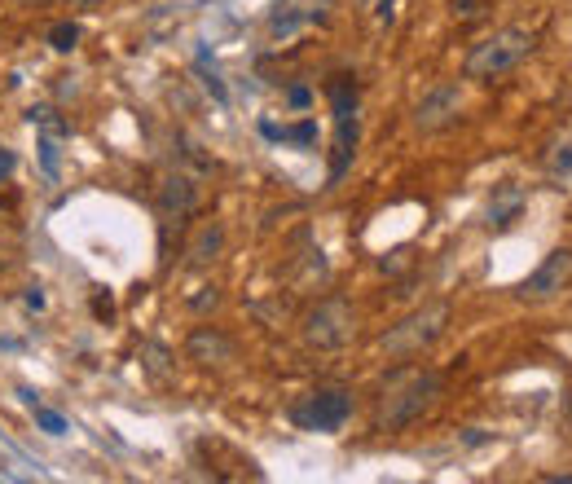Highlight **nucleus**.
Instances as JSON below:
<instances>
[{"label":"nucleus","mask_w":572,"mask_h":484,"mask_svg":"<svg viewBox=\"0 0 572 484\" xmlns=\"http://www.w3.org/2000/svg\"><path fill=\"white\" fill-rule=\"evenodd\" d=\"M14 168H18L14 150H5V146H0V181H9V176H14Z\"/></svg>","instance_id":"5701e85b"},{"label":"nucleus","mask_w":572,"mask_h":484,"mask_svg":"<svg viewBox=\"0 0 572 484\" xmlns=\"http://www.w3.org/2000/svg\"><path fill=\"white\" fill-rule=\"evenodd\" d=\"M352 418V392L348 388H313L291 405V423L300 432H339Z\"/></svg>","instance_id":"39448f33"},{"label":"nucleus","mask_w":572,"mask_h":484,"mask_svg":"<svg viewBox=\"0 0 572 484\" xmlns=\"http://www.w3.org/2000/svg\"><path fill=\"white\" fill-rule=\"evenodd\" d=\"M568 282H572V251H568V247H555V251H550V256L520 282V291H515V295H520L524 304H546V300H555V295L564 291Z\"/></svg>","instance_id":"423d86ee"},{"label":"nucleus","mask_w":572,"mask_h":484,"mask_svg":"<svg viewBox=\"0 0 572 484\" xmlns=\"http://www.w3.org/2000/svg\"><path fill=\"white\" fill-rule=\"evenodd\" d=\"M308 102H313V93H308L304 84H295V88H291V106H295V110H304Z\"/></svg>","instance_id":"393cba45"},{"label":"nucleus","mask_w":572,"mask_h":484,"mask_svg":"<svg viewBox=\"0 0 572 484\" xmlns=\"http://www.w3.org/2000/svg\"><path fill=\"white\" fill-rule=\"evenodd\" d=\"M352 154H357V115H339L335 119V159H330V185L344 181Z\"/></svg>","instance_id":"9b49d317"},{"label":"nucleus","mask_w":572,"mask_h":484,"mask_svg":"<svg viewBox=\"0 0 572 484\" xmlns=\"http://www.w3.org/2000/svg\"><path fill=\"white\" fill-rule=\"evenodd\" d=\"M66 5H71V9H97L102 0H66Z\"/></svg>","instance_id":"bb28decb"},{"label":"nucleus","mask_w":572,"mask_h":484,"mask_svg":"<svg viewBox=\"0 0 572 484\" xmlns=\"http://www.w3.org/2000/svg\"><path fill=\"white\" fill-rule=\"evenodd\" d=\"M93 313H97V317H106V322H110V317H115V300L97 291V295H93Z\"/></svg>","instance_id":"4be33fe9"},{"label":"nucleus","mask_w":572,"mask_h":484,"mask_svg":"<svg viewBox=\"0 0 572 484\" xmlns=\"http://www.w3.org/2000/svg\"><path fill=\"white\" fill-rule=\"evenodd\" d=\"M449 317H454V304L449 300H427L418 304L414 313H405L401 322H396L388 335H379V352H388V357H418V352H427L436 344L440 335L449 330Z\"/></svg>","instance_id":"f03ea898"},{"label":"nucleus","mask_w":572,"mask_h":484,"mask_svg":"<svg viewBox=\"0 0 572 484\" xmlns=\"http://www.w3.org/2000/svg\"><path fill=\"white\" fill-rule=\"evenodd\" d=\"M220 251H225V229H220V225H203L185 256H190V269H212V264L220 260Z\"/></svg>","instance_id":"f8f14e48"},{"label":"nucleus","mask_w":572,"mask_h":484,"mask_svg":"<svg viewBox=\"0 0 572 484\" xmlns=\"http://www.w3.org/2000/svg\"><path fill=\"white\" fill-rule=\"evenodd\" d=\"M300 335H304V344L317 348V352L348 348L352 335H357V308H352L344 295H326V300H317L304 313Z\"/></svg>","instance_id":"20e7f679"},{"label":"nucleus","mask_w":572,"mask_h":484,"mask_svg":"<svg viewBox=\"0 0 572 484\" xmlns=\"http://www.w3.org/2000/svg\"><path fill=\"white\" fill-rule=\"evenodd\" d=\"M49 44L58 53H71L75 44H80V27H75V22H53V27H49Z\"/></svg>","instance_id":"f3484780"},{"label":"nucleus","mask_w":572,"mask_h":484,"mask_svg":"<svg viewBox=\"0 0 572 484\" xmlns=\"http://www.w3.org/2000/svg\"><path fill=\"white\" fill-rule=\"evenodd\" d=\"M141 366H146L150 379H159V383L172 379V370H168V348H159V344H141Z\"/></svg>","instance_id":"4468645a"},{"label":"nucleus","mask_w":572,"mask_h":484,"mask_svg":"<svg viewBox=\"0 0 572 484\" xmlns=\"http://www.w3.org/2000/svg\"><path fill=\"white\" fill-rule=\"evenodd\" d=\"M401 264H410V247H396L392 256H383V269H401Z\"/></svg>","instance_id":"b1692460"},{"label":"nucleus","mask_w":572,"mask_h":484,"mask_svg":"<svg viewBox=\"0 0 572 484\" xmlns=\"http://www.w3.org/2000/svg\"><path fill=\"white\" fill-rule=\"evenodd\" d=\"M524 203H528L524 185H498L493 198H489V212H484V225L489 229H511L515 220L524 216Z\"/></svg>","instance_id":"9d476101"},{"label":"nucleus","mask_w":572,"mask_h":484,"mask_svg":"<svg viewBox=\"0 0 572 484\" xmlns=\"http://www.w3.org/2000/svg\"><path fill=\"white\" fill-rule=\"evenodd\" d=\"M458 110H462V93H458V84H432L423 97L414 102V128L418 132H440V128H449L458 119Z\"/></svg>","instance_id":"1a4fd4ad"},{"label":"nucleus","mask_w":572,"mask_h":484,"mask_svg":"<svg viewBox=\"0 0 572 484\" xmlns=\"http://www.w3.org/2000/svg\"><path fill=\"white\" fill-rule=\"evenodd\" d=\"M40 163H44V172L49 176H58V141H53L49 132L40 137Z\"/></svg>","instance_id":"6ab92c4d"},{"label":"nucleus","mask_w":572,"mask_h":484,"mask_svg":"<svg viewBox=\"0 0 572 484\" xmlns=\"http://www.w3.org/2000/svg\"><path fill=\"white\" fill-rule=\"evenodd\" d=\"M546 172L550 176H572V137L555 141V146L546 150Z\"/></svg>","instance_id":"dca6fc26"},{"label":"nucleus","mask_w":572,"mask_h":484,"mask_svg":"<svg viewBox=\"0 0 572 484\" xmlns=\"http://www.w3.org/2000/svg\"><path fill=\"white\" fill-rule=\"evenodd\" d=\"M31 410H36V423H40V427H44V432H49V436H66V418H62L58 410H44L40 401L31 405Z\"/></svg>","instance_id":"a211bd4d"},{"label":"nucleus","mask_w":572,"mask_h":484,"mask_svg":"<svg viewBox=\"0 0 572 484\" xmlns=\"http://www.w3.org/2000/svg\"><path fill=\"white\" fill-rule=\"evenodd\" d=\"M286 141H295V146H313V141H317V124H313V119H304V124L286 128Z\"/></svg>","instance_id":"aec40b11"},{"label":"nucleus","mask_w":572,"mask_h":484,"mask_svg":"<svg viewBox=\"0 0 572 484\" xmlns=\"http://www.w3.org/2000/svg\"><path fill=\"white\" fill-rule=\"evenodd\" d=\"M185 357H190L198 370H225L238 361V344L220 326H194L190 339H185Z\"/></svg>","instance_id":"6e6552de"},{"label":"nucleus","mask_w":572,"mask_h":484,"mask_svg":"<svg viewBox=\"0 0 572 484\" xmlns=\"http://www.w3.org/2000/svg\"><path fill=\"white\" fill-rule=\"evenodd\" d=\"M533 49H537V36L528 27H502V31H493V36H484L476 49L467 53L462 75H467V80H498V75L515 71Z\"/></svg>","instance_id":"7ed1b4c3"},{"label":"nucleus","mask_w":572,"mask_h":484,"mask_svg":"<svg viewBox=\"0 0 572 484\" xmlns=\"http://www.w3.org/2000/svg\"><path fill=\"white\" fill-rule=\"evenodd\" d=\"M198 291H203V295H190V300H185L190 308H198V313H207V308L220 304V291H216V286H198Z\"/></svg>","instance_id":"412c9836"},{"label":"nucleus","mask_w":572,"mask_h":484,"mask_svg":"<svg viewBox=\"0 0 572 484\" xmlns=\"http://www.w3.org/2000/svg\"><path fill=\"white\" fill-rule=\"evenodd\" d=\"M445 396V374L427 370V366H405L396 370L379 392V405H374V427L379 432H405L418 418H427Z\"/></svg>","instance_id":"f257e3e1"},{"label":"nucleus","mask_w":572,"mask_h":484,"mask_svg":"<svg viewBox=\"0 0 572 484\" xmlns=\"http://www.w3.org/2000/svg\"><path fill=\"white\" fill-rule=\"evenodd\" d=\"M27 308H44V291H40V286H27Z\"/></svg>","instance_id":"a878e982"},{"label":"nucleus","mask_w":572,"mask_h":484,"mask_svg":"<svg viewBox=\"0 0 572 484\" xmlns=\"http://www.w3.org/2000/svg\"><path fill=\"white\" fill-rule=\"evenodd\" d=\"M154 203H159L163 225H181V220H190L198 212V181L181 168L163 172L159 185H154Z\"/></svg>","instance_id":"0eeeda50"},{"label":"nucleus","mask_w":572,"mask_h":484,"mask_svg":"<svg viewBox=\"0 0 572 484\" xmlns=\"http://www.w3.org/2000/svg\"><path fill=\"white\" fill-rule=\"evenodd\" d=\"M27 119H31V128L40 124L44 132H49V137H71V124H66V119H58V110H53V106H31Z\"/></svg>","instance_id":"ddd939ff"},{"label":"nucleus","mask_w":572,"mask_h":484,"mask_svg":"<svg viewBox=\"0 0 572 484\" xmlns=\"http://www.w3.org/2000/svg\"><path fill=\"white\" fill-rule=\"evenodd\" d=\"M330 106H335V119L339 115H357V84H352V80L330 84Z\"/></svg>","instance_id":"2eb2a0df"},{"label":"nucleus","mask_w":572,"mask_h":484,"mask_svg":"<svg viewBox=\"0 0 572 484\" xmlns=\"http://www.w3.org/2000/svg\"><path fill=\"white\" fill-rule=\"evenodd\" d=\"M546 484H572V471H564V476H546Z\"/></svg>","instance_id":"cd10ccee"}]
</instances>
